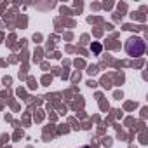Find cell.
Wrapping results in <instances>:
<instances>
[{"mask_svg":"<svg viewBox=\"0 0 148 148\" xmlns=\"http://www.w3.org/2000/svg\"><path fill=\"white\" fill-rule=\"evenodd\" d=\"M146 51V44L141 37H131L127 42H125V52L132 58H138L141 56L143 52Z\"/></svg>","mask_w":148,"mask_h":148,"instance_id":"obj_1","label":"cell"}]
</instances>
